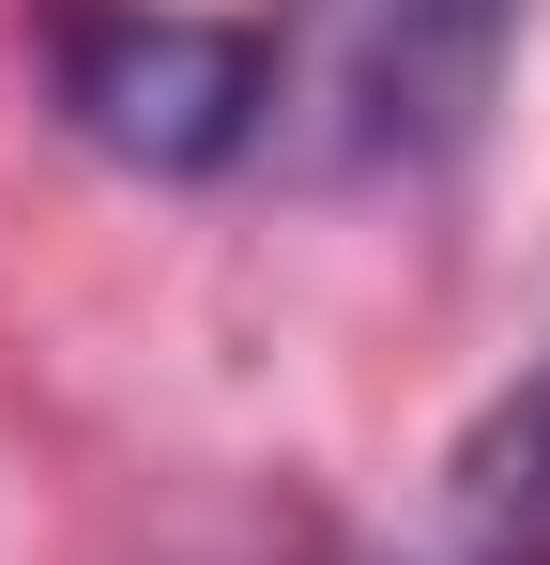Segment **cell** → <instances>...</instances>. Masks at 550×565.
<instances>
[{
  "label": "cell",
  "mask_w": 550,
  "mask_h": 565,
  "mask_svg": "<svg viewBox=\"0 0 550 565\" xmlns=\"http://www.w3.org/2000/svg\"><path fill=\"white\" fill-rule=\"evenodd\" d=\"M505 46H520V0H306L261 122L306 184L444 169L505 93Z\"/></svg>",
  "instance_id": "obj_1"
},
{
  "label": "cell",
  "mask_w": 550,
  "mask_h": 565,
  "mask_svg": "<svg viewBox=\"0 0 550 565\" xmlns=\"http://www.w3.org/2000/svg\"><path fill=\"white\" fill-rule=\"evenodd\" d=\"M62 107H77L92 153L123 169H230L275 107V46L230 15H169V0H123L62 31Z\"/></svg>",
  "instance_id": "obj_2"
},
{
  "label": "cell",
  "mask_w": 550,
  "mask_h": 565,
  "mask_svg": "<svg viewBox=\"0 0 550 565\" xmlns=\"http://www.w3.org/2000/svg\"><path fill=\"white\" fill-rule=\"evenodd\" d=\"M458 535L474 565H550V382L458 459Z\"/></svg>",
  "instance_id": "obj_3"
}]
</instances>
